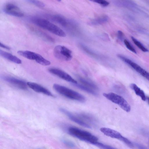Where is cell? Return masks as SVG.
I'll list each match as a JSON object with an SVG mask.
<instances>
[{"instance_id":"cell-15","label":"cell","mask_w":149,"mask_h":149,"mask_svg":"<svg viewBox=\"0 0 149 149\" xmlns=\"http://www.w3.org/2000/svg\"><path fill=\"white\" fill-rule=\"evenodd\" d=\"M51 19L54 21L64 27L66 26L70 22V21L67 20L64 17L60 15L52 16Z\"/></svg>"},{"instance_id":"cell-17","label":"cell","mask_w":149,"mask_h":149,"mask_svg":"<svg viewBox=\"0 0 149 149\" xmlns=\"http://www.w3.org/2000/svg\"><path fill=\"white\" fill-rule=\"evenodd\" d=\"M130 87L134 91L135 94L141 98L142 100L144 101H146V98L143 90L141 89L135 84H131Z\"/></svg>"},{"instance_id":"cell-14","label":"cell","mask_w":149,"mask_h":149,"mask_svg":"<svg viewBox=\"0 0 149 149\" xmlns=\"http://www.w3.org/2000/svg\"><path fill=\"white\" fill-rule=\"evenodd\" d=\"M0 55L4 58L15 63L20 64L22 63L21 60L16 56L2 50H0Z\"/></svg>"},{"instance_id":"cell-21","label":"cell","mask_w":149,"mask_h":149,"mask_svg":"<svg viewBox=\"0 0 149 149\" xmlns=\"http://www.w3.org/2000/svg\"><path fill=\"white\" fill-rule=\"evenodd\" d=\"M131 39L135 43L141 50L144 52H146L148 51V49L139 41L133 37H131Z\"/></svg>"},{"instance_id":"cell-2","label":"cell","mask_w":149,"mask_h":149,"mask_svg":"<svg viewBox=\"0 0 149 149\" xmlns=\"http://www.w3.org/2000/svg\"><path fill=\"white\" fill-rule=\"evenodd\" d=\"M68 131L70 135L92 144L95 145L98 142L97 137L89 132L78 128L70 127L68 128Z\"/></svg>"},{"instance_id":"cell-4","label":"cell","mask_w":149,"mask_h":149,"mask_svg":"<svg viewBox=\"0 0 149 149\" xmlns=\"http://www.w3.org/2000/svg\"><path fill=\"white\" fill-rule=\"evenodd\" d=\"M103 95L113 103L117 104L127 112L131 110V107L127 101L121 96L113 93H104Z\"/></svg>"},{"instance_id":"cell-18","label":"cell","mask_w":149,"mask_h":149,"mask_svg":"<svg viewBox=\"0 0 149 149\" xmlns=\"http://www.w3.org/2000/svg\"><path fill=\"white\" fill-rule=\"evenodd\" d=\"M72 84L74 86L88 93L95 96L98 95L97 93L95 91V90L85 85H80L78 83Z\"/></svg>"},{"instance_id":"cell-19","label":"cell","mask_w":149,"mask_h":149,"mask_svg":"<svg viewBox=\"0 0 149 149\" xmlns=\"http://www.w3.org/2000/svg\"><path fill=\"white\" fill-rule=\"evenodd\" d=\"M79 81L85 85L94 90H97L98 88L96 85L92 82L81 77H79Z\"/></svg>"},{"instance_id":"cell-26","label":"cell","mask_w":149,"mask_h":149,"mask_svg":"<svg viewBox=\"0 0 149 149\" xmlns=\"http://www.w3.org/2000/svg\"><path fill=\"white\" fill-rule=\"evenodd\" d=\"M118 37L120 40L122 41L123 37V32L121 31H119L118 32Z\"/></svg>"},{"instance_id":"cell-27","label":"cell","mask_w":149,"mask_h":149,"mask_svg":"<svg viewBox=\"0 0 149 149\" xmlns=\"http://www.w3.org/2000/svg\"><path fill=\"white\" fill-rule=\"evenodd\" d=\"M64 142L66 145L70 147H74V144L72 142L66 140H64Z\"/></svg>"},{"instance_id":"cell-10","label":"cell","mask_w":149,"mask_h":149,"mask_svg":"<svg viewBox=\"0 0 149 149\" xmlns=\"http://www.w3.org/2000/svg\"><path fill=\"white\" fill-rule=\"evenodd\" d=\"M48 71L59 78L72 84H77V82L74 80L68 74L59 69L51 68L48 69Z\"/></svg>"},{"instance_id":"cell-1","label":"cell","mask_w":149,"mask_h":149,"mask_svg":"<svg viewBox=\"0 0 149 149\" xmlns=\"http://www.w3.org/2000/svg\"><path fill=\"white\" fill-rule=\"evenodd\" d=\"M30 20L36 25L54 34L62 37L66 36V33L62 29L46 20L36 17L31 18Z\"/></svg>"},{"instance_id":"cell-13","label":"cell","mask_w":149,"mask_h":149,"mask_svg":"<svg viewBox=\"0 0 149 149\" xmlns=\"http://www.w3.org/2000/svg\"><path fill=\"white\" fill-rule=\"evenodd\" d=\"M27 84L30 88L37 92L43 93L48 96L55 97V96L50 91L38 84L28 82L27 83Z\"/></svg>"},{"instance_id":"cell-24","label":"cell","mask_w":149,"mask_h":149,"mask_svg":"<svg viewBox=\"0 0 149 149\" xmlns=\"http://www.w3.org/2000/svg\"><path fill=\"white\" fill-rule=\"evenodd\" d=\"M95 146L99 148L104 149H114L115 148L112 146L104 144L102 143L98 142Z\"/></svg>"},{"instance_id":"cell-6","label":"cell","mask_w":149,"mask_h":149,"mask_svg":"<svg viewBox=\"0 0 149 149\" xmlns=\"http://www.w3.org/2000/svg\"><path fill=\"white\" fill-rule=\"evenodd\" d=\"M54 53L56 58L61 61H69L71 60L72 58V51L63 45L56 46L54 49Z\"/></svg>"},{"instance_id":"cell-23","label":"cell","mask_w":149,"mask_h":149,"mask_svg":"<svg viewBox=\"0 0 149 149\" xmlns=\"http://www.w3.org/2000/svg\"><path fill=\"white\" fill-rule=\"evenodd\" d=\"M89 1L98 3L103 7H107L109 5V3L106 0H89Z\"/></svg>"},{"instance_id":"cell-7","label":"cell","mask_w":149,"mask_h":149,"mask_svg":"<svg viewBox=\"0 0 149 149\" xmlns=\"http://www.w3.org/2000/svg\"><path fill=\"white\" fill-rule=\"evenodd\" d=\"M100 131L106 135L118 139L131 148L134 147V144L131 141L127 138L123 136L120 133L116 131L106 127L101 128Z\"/></svg>"},{"instance_id":"cell-20","label":"cell","mask_w":149,"mask_h":149,"mask_svg":"<svg viewBox=\"0 0 149 149\" xmlns=\"http://www.w3.org/2000/svg\"><path fill=\"white\" fill-rule=\"evenodd\" d=\"M80 118L84 121H86L92 123L95 121V120L93 117L85 114H80L77 115Z\"/></svg>"},{"instance_id":"cell-16","label":"cell","mask_w":149,"mask_h":149,"mask_svg":"<svg viewBox=\"0 0 149 149\" xmlns=\"http://www.w3.org/2000/svg\"><path fill=\"white\" fill-rule=\"evenodd\" d=\"M109 20V18L108 16L104 15L91 20L89 24L91 26L98 25L107 23Z\"/></svg>"},{"instance_id":"cell-29","label":"cell","mask_w":149,"mask_h":149,"mask_svg":"<svg viewBox=\"0 0 149 149\" xmlns=\"http://www.w3.org/2000/svg\"><path fill=\"white\" fill-rule=\"evenodd\" d=\"M135 145L137 147H138L139 148H141V149L146 148H145L144 146H143V145H142L141 144H139L138 143H136V144H135Z\"/></svg>"},{"instance_id":"cell-9","label":"cell","mask_w":149,"mask_h":149,"mask_svg":"<svg viewBox=\"0 0 149 149\" xmlns=\"http://www.w3.org/2000/svg\"><path fill=\"white\" fill-rule=\"evenodd\" d=\"M1 78L4 81L21 89L26 90L28 89L27 83L23 81L6 75L2 76Z\"/></svg>"},{"instance_id":"cell-25","label":"cell","mask_w":149,"mask_h":149,"mask_svg":"<svg viewBox=\"0 0 149 149\" xmlns=\"http://www.w3.org/2000/svg\"><path fill=\"white\" fill-rule=\"evenodd\" d=\"M124 42L127 47L129 49L130 51L135 54H136V51L135 49L132 47L128 40L125 39L124 40Z\"/></svg>"},{"instance_id":"cell-22","label":"cell","mask_w":149,"mask_h":149,"mask_svg":"<svg viewBox=\"0 0 149 149\" xmlns=\"http://www.w3.org/2000/svg\"><path fill=\"white\" fill-rule=\"evenodd\" d=\"M25 1L39 7L43 8L45 6L44 3L39 0H25Z\"/></svg>"},{"instance_id":"cell-5","label":"cell","mask_w":149,"mask_h":149,"mask_svg":"<svg viewBox=\"0 0 149 149\" xmlns=\"http://www.w3.org/2000/svg\"><path fill=\"white\" fill-rule=\"evenodd\" d=\"M17 53L20 56L30 60L35 61L37 63L43 66L50 65L51 62L44 58L41 55L27 51H19Z\"/></svg>"},{"instance_id":"cell-12","label":"cell","mask_w":149,"mask_h":149,"mask_svg":"<svg viewBox=\"0 0 149 149\" xmlns=\"http://www.w3.org/2000/svg\"><path fill=\"white\" fill-rule=\"evenodd\" d=\"M60 111L66 115L71 120L84 127L90 129L91 126L85 121L80 118L79 116L72 114L68 110L63 109L60 108Z\"/></svg>"},{"instance_id":"cell-11","label":"cell","mask_w":149,"mask_h":149,"mask_svg":"<svg viewBox=\"0 0 149 149\" xmlns=\"http://www.w3.org/2000/svg\"><path fill=\"white\" fill-rule=\"evenodd\" d=\"M4 12L6 14L18 17H22L24 14L20 9L16 5L12 3H8L5 6Z\"/></svg>"},{"instance_id":"cell-3","label":"cell","mask_w":149,"mask_h":149,"mask_svg":"<svg viewBox=\"0 0 149 149\" xmlns=\"http://www.w3.org/2000/svg\"><path fill=\"white\" fill-rule=\"evenodd\" d=\"M53 88L60 94L72 100L81 102H84L85 100L83 95L64 86L55 84L54 85Z\"/></svg>"},{"instance_id":"cell-30","label":"cell","mask_w":149,"mask_h":149,"mask_svg":"<svg viewBox=\"0 0 149 149\" xmlns=\"http://www.w3.org/2000/svg\"><path fill=\"white\" fill-rule=\"evenodd\" d=\"M147 99L148 101V103L149 105V97H147Z\"/></svg>"},{"instance_id":"cell-28","label":"cell","mask_w":149,"mask_h":149,"mask_svg":"<svg viewBox=\"0 0 149 149\" xmlns=\"http://www.w3.org/2000/svg\"><path fill=\"white\" fill-rule=\"evenodd\" d=\"M0 46L2 47H3V48L5 49H7V50H10L11 48L10 47H8L7 46L4 44L2 43L1 42V45H0Z\"/></svg>"},{"instance_id":"cell-8","label":"cell","mask_w":149,"mask_h":149,"mask_svg":"<svg viewBox=\"0 0 149 149\" xmlns=\"http://www.w3.org/2000/svg\"><path fill=\"white\" fill-rule=\"evenodd\" d=\"M117 56L122 61L131 66L142 76L149 81V73L131 60L121 55Z\"/></svg>"},{"instance_id":"cell-31","label":"cell","mask_w":149,"mask_h":149,"mask_svg":"<svg viewBox=\"0 0 149 149\" xmlns=\"http://www.w3.org/2000/svg\"><path fill=\"white\" fill-rule=\"evenodd\" d=\"M57 1L59 2H60L61 1V0H57Z\"/></svg>"}]
</instances>
